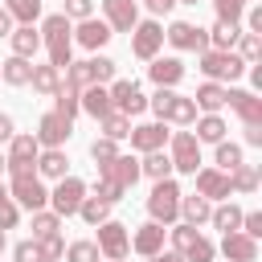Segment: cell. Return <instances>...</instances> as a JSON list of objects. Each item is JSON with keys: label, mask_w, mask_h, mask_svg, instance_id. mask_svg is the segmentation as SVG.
<instances>
[{"label": "cell", "mask_w": 262, "mask_h": 262, "mask_svg": "<svg viewBox=\"0 0 262 262\" xmlns=\"http://www.w3.org/2000/svg\"><path fill=\"white\" fill-rule=\"evenodd\" d=\"M12 135H16V127H12V119H8V115H0V143H8Z\"/></svg>", "instance_id": "680465c9"}, {"label": "cell", "mask_w": 262, "mask_h": 262, "mask_svg": "<svg viewBox=\"0 0 262 262\" xmlns=\"http://www.w3.org/2000/svg\"><path fill=\"white\" fill-rule=\"evenodd\" d=\"M8 33H12V16H8V12H4V8H0V41H4V37H8Z\"/></svg>", "instance_id": "94428289"}, {"label": "cell", "mask_w": 262, "mask_h": 262, "mask_svg": "<svg viewBox=\"0 0 262 262\" xmlns=\"http://www.w3.org/2000/svg\"><path fill=\"white\" fill-rule=\"evenodd\" d=\"M147 262H184V254H176V250H168V254H164V250H160V254H151Z\"/></svg>", "instance_id": "91938a15"}, {"label": "cell", "mask_w": 262, "mask_h": 262, "mask_svg": "<svg viewBox=\"0 0 262 262\" xmlns=\"http://www.w3.org/2000/svg\"><path fill=\"white\" fill-rule=\"evenodd\" d=\"M94 196H102V201H106V205H115V201H123V188H119V184H111V180H102V176H98V192H94Z\"/></svg>", "instance_id": "f5cc1de1"}, {"label": "cell", "mask_w": 262, "mask_h": 262, "mask_svg": "<svg viewBox=\"0 0 262 262\" xmlns=\"http://www.w3.org/2000/svg\"><path fill=\"white\" fill-rule=\"evenodd\" d=\"M168 233H172V246H176V254H184V250H188V246L201 237V229H196V225H188V221H184V225H176V229H168Z\"/></svg>", "instance_id": "bcb514c9"}, {"label": "cell", "mask_w": 262, "mask_h": 262, "mask_svg": "<svg viewBox=\"0 0 262 262\" xmlns=\"http://www.w3.org/2000/svg\"><path fill=\"white\" fill-rule=\"evenodd\" d=\"M237 229L250 233V237H262V213H242V225Z\"/></svg>", "instance_id": "db71d44e"}, {"label": "cell", "mask_w": 262, "mask_h": 262, "mask_svg": "<svg viewBox=\"0 0 262 262\" xmlns=\"http://www.w3.org/2000/svg\"><path fill=\"white\" fill-rule=\"evenodd\" d=\"M94 229H98V242H94V246L102 250V258H106V262H123L127 250H131V233H127V225L106 217V221H98Z\"/></svg>", "instance_id": "52a82bcc"}, {"label": "cell", "mask_w": 262, "mask_h": 262, "mask_svg": "<svg viewBox=\"0 0 262 262\" xmlns=\"http://www.w3.org/2000/svg\"><path fill=\"white\" fill-rule=\"evenodd\" d=\"M111 106L123 111V115H139V111H147V98H143V90H139L135 82L119 78V82L111 86Z\"/></svg>", "instance_id": "2e32d148"}, {"label": "cell", "mask_w": 262, "mask_h": 262, "mask_svg": "<svg viewBox=\"0 0 262 262\" xmlns=\"http://www.w3.org/2000/svg\"><path fill=\"white\" fill-rule=\"evenodd\" d=\"M115 78V61L111 57H86V61H70L66 66V82L74 90H86L94 82H111Z\"/></svg>", "instance_id": "5b68a950"}, {"label": "cell", "mask_w": 262, "mask_h": 262, "mask_svg": "<svg viewBox=\"0 0 262 262\" xmlns=\"http://www.w3.org/2000/svg\"><path fill=\"white\" fill-rule=\"evenodd\" d=\"M111 37H115V33H111V25H106V20H94V16L78 20V29H74V41H78L82 49H102Z\"/></svg>", "instance_id": "7402d4cb"}, {"label": "cell", "mask_w": 262, "mask_h": 262, "mask_svg": "<svg viewBox=\"0 0 262 262\" xmlns=\"http://www.w3.org/2000/svg\"><path fill=\"white\" fill-rule=\"evenodd\" d=\"M82 196H86V184H82L78 176H61V180H57V188L49 192V205H53V213H57V217H70V213H78Z\"/></svg>", "instance_id": "4fadbf2b"}, {"label": "cell", "mask_w": 262, "mask_h": 262, "mask_svg": "<svg viewBox=\"0 0 262 262\" xmlns=\"http://www.w3.org/2000/svg\"><path fill=\"white\" fill-rule=\"evenodd\" d=\"M164 233H168V229H164L160 221H143V225L131 233V250H135V254H143V258H151V254H160V250H164Z\"/></svg>", "instance_id": "44dd1931"}, {"label": "cell", "mask_w": 262, "mask_h": 262, "mask_svg": "<svg viewBox=\"0 0 262 262\" xmlns=\"http://www.w3.org/2000/svg\"><path fill=\"white\" fill-rule=\"evenodd\" d=\"M4 168H8V160H4V151H0V172H4Z\"/></svg>", "instance_id": "be15d7a7"}, {"label": "cell", "mask_w": 262, "mask_h": 262, "mask_svg": "<svg viewBox=\"0 0 262 262\" xmlns=\"http://www.w3.org/2000/svg\"><path fill=\"white\" fill-rule=\"evenodd\" d=\"M102 16H106L111 33H131L139 20V4L135 0H102Z\"/></svg>", "instance_id": "9a60e30c"}, {"label": "cell", "mask_w": 262, "mask_h": 262, "mask_svg": "<svg viewBox=\"0 0 262 262\" xmlns=\"http://www.w3.org/2000/svg\"><path fill=\"white\" fill-rule=\"evenodd\" d=\"M78 213H82V221H86V225H98V221H106V217H111V205H106L102 196H82Z\"/></svg>", "instance_id": "f35d334b"}, {"label": "cell", "mask_w": 262, "mask_h": 262, "mask_svg": "<svg viewBox=\"0 0 262 262\" xmlns=\"http://www.w3.org/2000/svg\"><path fill=\"white\" fill-rule=\"evenodd\" d=\"M139 176H151V180H164V176H172V160L164 156V147H160V151H143Z\"/></svg>", "instance_id": "d6a6232c"}, {"label": "cell", "mask_w": 262, "mask_h": 262, "mask_svg": "<svg viewBox=\"0 0 262 262\" xmlns=\"http://www.w3.org/2000/svg\"><path fill=\"white\" fill-rule=\"evenodd\" d=\"M237 164H242V147L221 139V143H217V168H221V172H233Z\"/></svg>", "instance_id": "7bdbcfd3"}, {"label": "cell", "mask_w": 262, "mask_h": 262, "mask_svg": "<svg viewBox=\"0 0 262 262\" xmlns=\"http://www.w3.org/2000/svg\"><path fill=\"white\" fill-rule=\"evenodd\" d=\"M213 8H217V20H242L246 0H213Z\"/></svg>", "instance_id": "c3c4849f"}, {"label": "cell", "mask_w": 262, "mask_h": 262, "mask_svg": "<svg viewBox=\"0 0 262 262\" xmlns=\"http://www.w3.org/2000/svg\"><path fill=\"white\" fill-rule=\"evenodd\" d=\"M37 156H41V143H37V135H12L8 139V176H33L37 172Z\"/></svg>", "instance_id": "8992f818"}, {"label": "cell", "mask_w": 262, "mask_h": 262, "mask_svg": "<svg viewBox=\"0 0 262 262\" xmlns=\"http://www.w3.org/2000/svg\"><path fill=\"white\" fill-rule=\"evenodd\" d=\"M78 102H82V111H86L90 119H102L106 111H115V106H111V90H102V82L86 86V90L78 94Z\"/></svg>", "instance_id": "cb8c5ba5"}, {"label": "cell", "mask_w": 262, "mask_h": 262, "mask_svg": "<svg viewBox=\"0 0 262 262\" xmlns=\"http://www.w3.org/2000/svg\"><path fill=\"white\" fill-rule=\"evenodd\" d=\"M94 12V0H66V16L70 20H86Z\"/></svg>", "instance_id": "816d5d0a"}, {"label": "cell", "mask_w": 262, "mask_h": 262, "mask_svg": "<svg viewBox=\"0 0 262 262\" xmlns=\"http://www.w3.org/2000/svg\"><path fill=\"white\" fill-rule=\"evenodd\" d=\"M57 229H61V217H57V213H45V209L33 213V237H49V233H57Z\"/></svg>", "instance_id": "b9f144b4"}, {"label": "cell", "mask_w": 262, "mask_h": 262, "mask_svg": "<svg viewBox=\"0 0 262 262\" xmlns=\"http://www.w3.org/2000/svg\"><path fill=\"white\" fill-rule=\"evenodd\" d=\"M4 12L12 20H20V25H33L41 16V0H4Z\"/></svg>", "instance_id": "74e56055"}, {"label": "cell", "mask_w": 262, "mask_h": 262, "mask_svg": "<svg viewBox=\"0 0 262 262\" xmlns=\"http://www.w3.org/2000/svg\"><path fill=\"white\" fill-rule=\"evenodd\" d=\"M33 135H37V143H41V147H61V143L74 135V119L57 115V111H45Z\"/></svg>", "instance_id": "7c38bea8"}, {"label": "cell", "mask_w": 262, "mask_h": 262, "mask_svg": "<svg viewBox=\"0 0 262 262\" xmlns=\"http://www.w3.org/2000/svg\"><path fill=\"white\" fill-rule=\"evenodd\" d=\"M164 41L176 45V49H184V53H201V49H209V33H205L201 25H192V20H172V25L164 29Z\"/></svg>", "instance_id": "30bf717a"}, {"label": "cell", "mask_w": 262, "mask_h": 262, "mask_svg": "<svg viewBox=\"0 0 262 262\" xmlns=\"http://www.w3.org/2000/svg\"><path fill=\"white\" fill-rule=\"evenodd\" d=\"M192 102H196V111L217 115V111L225 106V86H221V82H201V86H196V94H192Z\"/></svg>", "instance_id": "d4e9b609"}, {"label": "cell", "mask_w": 262, "mask_h": 262, "mask_svg": "<svg viewBox=\"0 0 262 262\" xmlns=\"http://www.w3.org/2000/svg\"><path fill=\"white\" fill-rule=\"evenodd\" d=\"M41 45L49 49V66L66 70L74 61V25H70L66 12H53V16L41 20Z\"/></svg>", "instance_id": "6da1fadb"}, {"label": "cell", "mask_w": 262, "mask_h": 262, "mask_svg": "<svg viewBox=\"0 0 262 262\" xmlns=\"http://www.w3.org/2000/svg\"><path fill=\"white\" fill-rule=\"evenodd\" d=\"M147 213H151V221H160V225H172V221L180 217V184H176L172 176H164V180L151 184V192H147Z\"/></svg>", "instance_id": "3957f363"}, {"label": "cell", "mask_w": 262, "mask_h": 262, "mask_svg": "<svg viewBox=\"0 0 262 262\" xmlns=\"http://www.w3.org/2000/svg\"><path fill=\"white\" fill-rule=\"evenodd\" d=\"M221 254H225L229 262H258V237H250V233H242V229H229V233L221 237Z\"/></svg>", "instance_id": "e0dca14e"}, {"label": "cell", "mask_w": 262, "mask_h": 262, "mask_svg": "<svg viewBox=\"0 0 262 262\" xmlns=\"http://www.w3.org/2000/svg\"><path fill=\"white\" fill-rule=\"evenodd\" d=\"M29 82H33V90H41V94H53V90L61 86V70H57V66H33Z\"/></svg>", "instance_id": "e575fe53"}, {"label": "cell", "mask_w": 262, "mask_h": 262, "mask_svg": "<svg viewBox=\"0 0 262 262\" xmlns=\"http://www.w3.org/2000/svg\"><path fill=\"white\" fill-rule=\"evenodd\" d=\"M209 213H213V205H209L201 192H192V196H184V192H180V217H184L188 225H201V221H209Z\"/></svg>", "instance_id": "4dcf8cb0"}, {"label": "cell", "mask_w": 262, "mask_h": 262, "mask_svg": "<svg viewBox=\"0 0 262 262\" xmlns=\"http://www.w3.org/2000/svg\"><path fill=\"white\" fill-rule=\"evenodd\" d=\"M98 176H102V180H111V184H119V188L127 192V188L139 180V160H131V156H115L111 164H102V168H98Z\"/></svg>", "instance_id": "ffe728a7"}, {"label": "cell", "mask_w": 262, "mask_h": 262, "mask_svg": "<svg viewBox=\"0 0 262 262\" xmlns=\"http://www.w3.org/2000/svg\"><path fill=\"white\" fill-rule=\"evenodd\" d=\"M192 176H196V192L205 201H229L233 196L229 192V172H221V168H196Z\"/></svg>", "instance_id": "5bb4252c"}, {"label": "cell", "mask_w": 262, "mask_h": 262, "mask_svg": "<svg viewBox=\"0 0 262 262\" xmlns=\"http://www.w3.org/2000/svg\"><path fill=\"white\" fill-rule=\"evenodd\" d=\"M225 131H229V127H225V119H221V115H201L192 135H196V143H221V139H225Z\"/></svg>", "instance_id": "f546056e"}, {"label": "cell", "mask_w": 262, "mask_h": 262, "mask_svg": "<svg viewBox=\"0 0 262 262\" xmlns=\"http://www.w3.org/2000/svg\"><path fill=\"white\" fill-rule=\"evenodd\" d=\"M29 74H33V61L29 57H8V61H0V82H8V86H29Z\"/></svg>", "instance_id": "83f0119b"}, {"label": "cell", "mask_w": 262, "mask_h": 262, "mask_svg": "<svg viewBox=\"0 0 262 262\" xmlns=\"http://www.w3.org/2000/svg\"><path fill=\"white\" fill-rule=\"evenodd\" d=\"M209 33V49H233V41H237V33H242V20H217L213 29H205Z\"/></svg>", "instance_id": "f1b7e54d"}, {"label": "cell", "mask_w": 262, "mask_h": 262, "mask_svg": "<svg viewBox=\"0 0 262 262\" xmlns=\"http://www.w3.org/2000/svg\"><path fill=\"white\" fill-rule=\"evenodd\" d=\"M254 188H258V168H254V164H237V168L229 172V192L250 196Z\"/></svg>", "instance_id": "836d02e7"}, {"label": "cell", "mask_w": 262, "mask_h": 262, "mask_svg": "<svg viewBox=\"0 0 262 262\" xmlns=\"http://www.w3.org/2000/svg\"><path fill=\"white\" fill-rule=\"evenodd\" d=\"M115 156H119V147H115V139H106V135H102V139H94V143H90V160H94L98 168H102V164H111Z\"/></svg>", "instance_id": "f6af8a7d"}, {"label": "cell", "mask_w": 262, "mask_h": 262, "mask_svg": "<svg viewBox=\"0 0 262 262\" xmlns=\"http://www.w3.org/2000/svg\"><path fill=\"white\" fill-rule=\"evenodd\" d=\"M4 246H8V237H4V229H0V254H4Z\"/></svg>", "instance_id": "6125c7cd"}, {"label": "cell", "mask_w": 262, "mask_h": 262, "mask_svg": "<svg viewBox=\"0 0 262 262\" xmlns=\"http://www.w3.org/2000/svg\"><path fill=\"white\" fill-rule=\"evenodd\" d=\"M176 4H180V0H176ZM184 4H196V0H184Z\"/></svg>", "instance_id": "03108f58"}, {"label": "cell", "mask_w": 262, "mask_h": 262, "mask_svg": "<svg viewBox=\"0 0 262 262\" xmlns=\"http://www.w3.org/2000/svg\"><path fill=\"white\" fill-rule=\"evenodd\" d=\"M242 131H246V143L250 147H262V123H246Z\"/></svg>", "instance_id": "9f6ffc18"}, {"label": "cell", "mask_w": 262, "mask_h": 262, "mask_svg": "<svg viewBox=\"0 0 262 262\" xmlns=\"http://www.w3.org/2000/svg\"><path fill=\"white\" fill-rule=\"evenodd\" d=\"M242 16H246V33H262V8H258V4L246 8Z\"/></svg>", "instance_id": "11a10c76"}, {"label": "cell", "mask_w": 262, "mask_h": 262, "mask_svg": "<svg viewBox=\"0 0 262 262\" xmlns=\"http://www.w3.org/2000/svg\"><path fill=\"white\" fill-rule=\"evenodd\" d=\"M209 221H213L221 233H229V229H237V225H242V209H237L233 201H225V205H217V209L209 213Z\"/></svg>", "instance_id": "8d00e7d4"}, {"label": "cell", "mask_w": 262, "mask_h": 262, "mask_svg": "<svg viewBox=\"0 0 262 262\" xmlns=\"http://www.w3.org/2000/svg\"><path fill=\"white\" fill-rule=\"evenodd\" d=\"M160 45H164V25L156 16L151 20H135V29H131V53L143 57V61H151L160 53Z\"/></svg>", "instance_id": "8fae6325"}, {"label": "cell", "mask_w": 262, "mask_h": 262, "mask_svg": "<svg viewBox=\"0 0 262 262\" xmlns=\"http://www.w3.org/2000/svg\"><path fill=\"white\" fill-rule=\"evenodd\" d=\"M98 127H102V135H106V139H115V143H119V139H127V135H131V115H123V111H106V115L98 119Z\"/></svg>", "instance_id": "1f68e13d"}, {"label": "cell", "mask_w": 262, "mask_h": 262, "mask_svg": "<svg viewBox=\"0 0 262 262\" xmlns=\"http://www.w3.org/2000/svg\"><path fill=\"white\" fill-rule=\"evenodd\" d=\"M225 106H233L242 123H262V98H258L254 90H233V86H225Z\"/></svg>", "instance_id": "ac0fdd59"}, {"label": "cell", "mask_w": 262, "mask_h": 262, "mask_svg": "<svg viewBox=\"0 0 262 262\" xmlns=\"http://www.w3.org/2000/svg\"><path fill=\"white\" fill-rule=\"evenodd\" d=\"M8 196L16 201V209H29V213H37V209L49 205V192H45V184H41L37 172H33V176H12Z\"/></svg>", "instance_id": "ba28073f"}, {"label": "cell", "mask_w": 262, "mask_h": 262, "mask_svg": "<svg viewBox=\"0 0 262 262\" xmlns=\"http://www.w3.org/2000/svg\"><path fill=\"white\" fill-rule=\"evenodd\" d=\"M233 45H237V57H242L246 66H254V61H258V53H262V37H258V33H246V29L237 33V41H233Z\"/></svg>", "instance_id": "ab89813d"}, {"label": "cell", "mask_w": 262, "mask_h": 262, "mask_svg": "<svg viewBox=\"0 0 262 262\" xmlns=\"http://www.w3.org/2000/svg\"><path fill=\"white\" fill-rule=\"evenodd\" d=\"M8 41H12V53H16V57H33V53L41 49V33H37L33 25H16V29L8 33Z\"/></svg>", "instance_id": "484cf974"}, {"label": "cell", "mask_w": 262, "mask_h": 262, "mask_svg": "<svg viewBox=\"0 0 262 262\" xmlns=\"http://www.w3.org/2000/svg\"><path fill=\"white\" fill-rule=\"evenodd\" d=\"M147 106L156 111V119H160V123H176V127L196 123V102H192V98H184V94H176L172 86H160V90L147 98Z\"/></svg>", "instance_id": "7a4b0ae2"}, {"label": "cell", "mask_w": 262, "mask_h": 262, "mask_svg": "<svg viewBox=\"0 0 262 262\" xmlns=\"http://www.w3.org/2000/svg\"><path fill=\"white\" fill-rule=\"evenodd\" d=\"M16 221H20V209L12 196H4L0 201V229H16Z\"/></svg>", "instance_id": "f907efd6"}, {"label": "cell", "mask_w": 262, "mask_h": 262, "mask_svg": "<svg viewBox=\"0 0 262 262\" xmlns=\"http://www.w3.org/2000/svg\"><path fill=\"white\" fill-rule=\"evenodd\" d=\"M78 94H82V90H74L70 82H61V86L53 90V98H57V106H53V111H57V115H66V119H74V115L82 111V102H78Z\"/></svg>", "instance_id": "d590c367"}, {"label": "cell", "mask_w": 262, "mask_h": 262, "mask_svg": "<svg viewBox=\"0 0 262 262\" xmlns=\"http://www.w3.org/2000/svg\"><path fill=\"white\" fill-rule=\"evenodd\" d=\"M66 168H70V160H66V151H61V147H45V151L37 156V176L61 180V176H66Z\"/></svg>", "instance_id": "4316f807"}, {"label": "cell", "mask_w": 262, "mask_h": 262, "mask_svg": "<svg viewBox=\"0 0 262 262\" xmlns=\"http://www.w3.org/2000/svg\"><path fill=\"white\" fill-rule=\"evenodd\" d=\"M168 135H172V131L156 119V123H139V127H131V135H127V139H131V147H135V151H160V147L168 143Z\"/></svg>", "instance_id": "d6986e66"}, {"label": "cell", "mask_w": 262, "mask_h": 262, "mask_svg": "<svg viewBox=\"0 0 262 262\" xmlns=\"http://www.w3.org/2000/svg\"><path fill=\"white\" fill-rule=\"evenodd\" d=\"M143 4H147V12H151V16H164V12H172V4H176V0H143Z\"/></svg>", "instance_id": "6f0895ef"}, {"label": "cell", "mask_w": 262, "mask_h": 262, "mask_svg": "<svg viewBox=\"0 0 262 262\" xmlns=\"http://www.w3.org/2000/svg\"><path fill=\"white\" fill-rule=\"evenodd\" d=\"M209 82H233L246 74V61L233 49H201V66H196Z\"/></svg>", "instance_id": "277c9868"}, {"label": "cell", "mask_w": 262, "mask_h": 262, "mask_svg": "<svg viewBox=\"0 0 262 262\" xmlns=\"http://www.w3.org/2000/svg\"><path fill=\"white\" fill-rule=\"evenodd\" d=\"M37 246H41V258L45 262H57L61 254H66V242H61V233H49V237H33Z\"/></svg>", "instance_id": "7dc6e473"}, {"label": "cell", "mask_w": 262, "mask_h": 262, "mask_svg": "<svg viewBox=\"0 0 262 262\" xmlns=\"http://www.w3.org/2000/svg\"><path fill=\"white\" fill-rule=\"evenodd\" d=\"M12 258H16V262H45V258H41V246H37L33 237H25V242H16V250H12Z\"/></svg>", "instance_id": "681fc988"}, {"label": "cell", "mask_w": 262, "mask_h": 262, "mask_svg": "<svg viewBox=\"0 0 262 262\" xmlns=\"http://www.w3.org/2000/svg\"><path fill=\"white\" fill-rule=\"evenodd\" d=\"M213 254H217V246H213V242L201 233V237H196V242L184 250V262H213Z\"/></svg>", "instance_id": "ee69618b"}, {"label": "cell", "mask_w": 262, "mask_h": 262, "mask_svg": "<svg viewBox=\"0 0 262 262\" xmlns=\"http://www.w3.org/2000/svg\"><path fill=\"white\" fill-rule=\"evenodd\" d=\"M147 78H151L156 86H176V82L184 78V61H180V57H151Z\"/></svg>", "instance_id": "603a6c76"}, {"label": "cell", "mask_w": 262, "mask_h": 262, "mask_svg": "<svg viewBox=\"0 0 262 262\" xmlns=\"http://www.w3.org/2000/svg\"><path fill=\"white\" fill-rule=\"evenodd\" d=\"M98 258H102V250H98L94 242H86V237L66 246V262H98Z\"/></svg>", "instance_id": "60d3db41"}, {"label": "cell", "mask_w": 262, "mask_h": 262, "mask_svg": "<svg viewBox=\"0 0 262 262\" xmlns=\"http://www.w3.org/2000/svg\"><path fill=\"white\" fill-rule=\"evenodd\" d=\"M168 143H172V156H168L172 168L192 176V172L201 168V143H196V135H192V131H172Z\"/></svg>", "instance_id": "9c48e42d"}, {"label": "cell", "mask_w": 262, "mask_h": 262, "mask_svg": "<svg viewBox=\"0 0 262 262\" xmlns=\"http://www.w3.org/2000/svg\"><path fill=\"white\" fill-rule=\"evenodd\" d=\"M4 196H8V188H4V184H0V201H4Z\"/></svg>", "instance_id": "e7e4bbea"}]
</instances>
